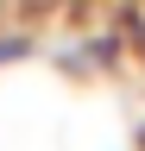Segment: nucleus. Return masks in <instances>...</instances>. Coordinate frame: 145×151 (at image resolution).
Instances as JSON below:
<instances>
[{"label":"nucleus","instance_id":"nucleus-1","mask_svg":"<svg viewBox=\"0 0 145 151\" xmlns=\"http://www.w3.org/2000/svg\"><path fill=\"white\" fill-rule=\"evenodd\" d=\"M13 57H25V38H0V63H13Z\"/></svg>","mask_w":145,"mask_h":151}]
</instances>
